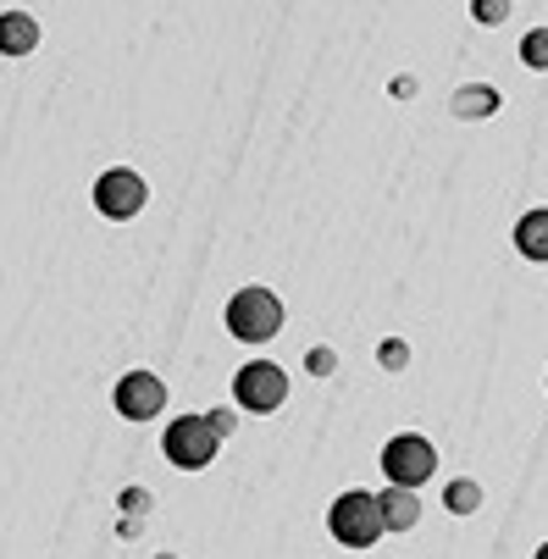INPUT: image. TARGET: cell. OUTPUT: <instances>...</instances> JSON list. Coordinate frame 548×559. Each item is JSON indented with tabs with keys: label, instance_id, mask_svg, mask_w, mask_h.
<instances>
[{
	"label": "cell",
	"instance_id": "13",
	"mask_svg": "<svg viewBox=\"0 0 548 559\" xmlns=\"http://www.w3.org/2000/svg\"><path fill=\"white\" fill-rule=\"evenodd\" d=\"M521 61H526L532 72H548V28H532V34L521 39Z\"/></svg>",
	"mask_w": 548,
	"mask_h": 559
},
{
	"label": "cell",
	"instance_id": "2",
	"mask_svg": "<svg viewBox=\"0 0 548 559\" xmlns=\"http://www.w3.org/2000/svg\"><path fill=\"white\" fill-rule=\"evenodd\" d=\"M327 532H333L344 548H371V543H382L388 532H382L377 493H366V488L338 493V499H333V510H327Z\"/></svg>",
	"mask_w": 548,
	"mask_h": 559
},
{
	"label": "cell",
	"instance_id": "7",
	"mask_svg": "<svg viewBox=\"0 0 548 559\" xmlns=\"http://www.w3.org/2000/svg\"><path fill=\"white\" fill-rule=\"evenodd\" d=\"M117 416H128V421H150V416H162L167 411V382L155 377V371H128L122 382H117Z\"/></svg>",
	"mask_w": 548,
	"mask_h": 559
},
{
	"label": "cell",
	"instance_id": "4",
	"mask_svg": "<svg viewBox=\"0 0 548 559\" xmlns=\"http://www.w3.org/2000/svg\"><path fill=\"white\" fill-rule=\"evenodd\" d=\"M233 399H239L250 416H272L288 399V371L277 360H250V366H239V377H233Z\"/></svg>",
	"mask_w": 548,
	"mask_h": 559
},
{
	"label": "cell",
	"instance_id": "19",
	"mask_svg": "<svg viewBox=\"0 0 548 559\" xmlns=\"http://www.w3.org/2000/svg\"><path fill=\"white\" fill-rule=\"evenodd\" d=\"M122 510H150V493H139V488H133V493H122Z\"/></svg>",
	"mask_w": 548,
	"mask_h": 559
},
{
	"label": "cell",
	"instance_id": "3",
	"mask_svg": "<svg viewBox=\"0 0 548 559\" xmlns=\"http://www.w3.org/2000/svg\"><path fill=\"white\" fill-rule=\"evenodd\" d=\"M382 476L394 488H421V483H432L438 476V449L421 438V432H400V438H388L382 443Z\"/></svg>",
	"mask_w": 548,
	"mask_h": 559
},
{
	"label": "cell",
	"instance_id": "5",
	"mask_svg": "<svg viewBox=\"0 0 548 559\" xmlns=\"http://www.w3.org/2000/svg\"><path fill=\"white\" fill-rule=\"evenodd\" d=\"M162 449H167V460H172L178 471H205V465L216 460L222 438L211 432V421H205V416H178V421L167 427Z\"/></svg>",
	"mask_w": 548,
	"mask_h": 559
},
{
	"label": "cell",
	"instance_id": "17",
	"mask_svg": "<svg viewBox=\"0 0 548 559\" xmlns=\"http://www.w3.org/2000/svg\"><path fill=\"white\" fill-rule=\"evenodd\" d=\"M510 17V0H477V23H504Z\"/></svg>",
	"mask_w": 548,
	"mask_h": 559
},
{
	"label": "cell",
	"instance_id": "15",
	"mask_svg": "<svg viewBox=\"0 0 548 559\" xmlns=\"http://www.w3.org/2000/svg\"><path fill=\"white\" fill-rule=\"evenodd\" d=\"M305 371H310V377H333V371H338V355H333L327 344H317V349L305 355Z\"/></svg>",
	"mask_w": 548,
	"mask_h": 559
},
{
	"label": "cell",
	"instance_id": "8",
	"mask_svg": "<svg viewBox=\"0 0 548 559\" xmlns=\"http://www.w3.org/2000/svg\"><path fill=\"white\" fill-rule=\"evenodd\" d=\"M377 510H382V532H416V521H421V499L410 488L377 493Z\"/></svg>",
	"mask_w": 548,
	"mask_h": 559
},
{
	"label": "cell",
	"instance_id": "14",
	"mask_svg": "<svg viewBox=\"0 0 548 559\" xmlns=\"http://www.w3.org/2000/svg\"><path fill=\"white\" fill-rule=\"evenodd\" d=\"M377 360H382L388 371H405V366H410V344H405V338H382Z\"/></svg>",
	"mask_w": 548,
	"mask_h": 559
},
{
	"label": "cell",
	"instance_id": "18",
	"mask_svg": "<svg viewBox=\"0 0 548 559\" xmlns=\"http://www.w3.org/2000/svg\"><path fill=\"white\" fill-rule=\"evenodd\" d=\"M388 95H400V100H410V95H416V78H405V72H400V78H394V90H388Z\"/></svg>",
	"mask_w": 548,
	"mask_h": 559
},
{
	"label": "cell",
	"instance_id": "1",
	"mask_svg": "<svg viewBox=\"0 0 548 559\" xmlns=\"http://www.w3.org/2000/svg\"><path fill=\"white\" fill-rule=\"evenodd\" d=\"M288 322V310L272 288H239L227 299V333L239 344H272Z\"/></svg>",
	"mask_w": 548,
	"mask_h": 559
},
{
	"label": "cell",
	"instance_id": "6",
	"mask_svg": "<svg viewBox=\"0 0 548 559\" xmlns=\"http://www.w3.org/2000/svg\"><path fill=\"white\" fill-rule=\"evenodd\" d=\"M144 200H150V183H144L133 167H111V173L95 178V211H100L106 222H128V216H139Z\"/></svg>",
	"mask_w": 548,
	"mask_h": 559
},
{
	"label": "cell",
	"instance_id": "9",
	"mask_svg": "<svg viewBox=\"0 0 548 559\" xmlns=\"http://www.w3.org/2000/svg\"><path fill=\"white\" fill-rule=\"evenodd\" d=\"M499 106H504V95H499L493 84H465V90H454V100H449V111L465 117V122H483V117H493Z\"/></svg>",
	"mask_w": 548,
	"mask_h": 559
},
{
	"label": "cell",
	"instance_id": "12",
	"mask_svg": "<svg viewBox=\"0 0 548 559\" xmlns=\"http://www.w3.org/2000/svg\"><path fill=\"white\" fill-rule=\"evenodd\" d=\"M443 504H449V515H477L483 510V488L472 483V476H460V483L443 488Z\"/></svg>",
	"mask_w": 548,
	"mask_h": 559
},
{
	"label": "cell",
	"instance_id": "11",
	"mask_svg": "<svg viewBox=\"0 0 548 559\" xmlns=\"http://www.w3.org/2000/svg\"><path fill=\"white\" fill-rule=\"evenodd\" d=\"M39 45V23L28 12H0V56H28Z\"/></svg>",
	"mask_w": 548,
	"mask_h": 559
},
{
	"label": "cell",
	"instance_id": "20",
	"mask_svg": "<svg viewBox=\"0 0 548 559\" xmlns=\"http://www.w3.org/2000/svg\"><path fill=\"white\" fill-rule=\"evenodd\" d=\"M532 559H548V543H543V548H537V554H532Z\"/></svg>",
	"mask_w": 548,
	"mask_h": 559
},
{
	"label": "cell",
	"instance_id": "16",
	"mask_svg": "<svg viewBox=\"0 0 548 559\" xmlns=\"http://www.w3.org/2000/svg\"><path fill=\"white\" fill-rule=\"evenodd\" d=\"M205 421H211V432H216V438H222V443H227V438H233V427H239V416H233V405H227V411H211V416H205Z\"/></svg>",
	"mask_w": 548,
	"mask_h": 559
},
{
	"label": "cell",
	"instance_id": "10",
	"mask_svg": "<svg viewBox=\"0 0 548 559\" xmlns=\"http://www.w3.org/2000/svg\"><path fill=\"white\" fill-rule=\"evenodd\" d=\"M515 250L532 261V266H548V211H526L515 222Z\"/></svg>",
	"mask_w": 548,
	"mask_h": 559
}]
</instances>
